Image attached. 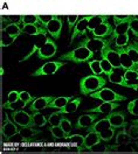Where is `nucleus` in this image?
Instances as JSON below:
<instances>
[{"mask_svg": "<svg viewBox=\"0 0 138 154\" xmlns=\"http://www.w3.org/2000/svg\"><path fill=\"white\" fill-rule=\"evenodd\" d=\"M63 117L61 113H58V112H54L48 117V124H50V126H58L60 125L61 123V119Z\"/></svg>", "mask_w": 138, "mask_h": 154, "instance_id": "41", "label": "nucleus"}, {"mask_svg": "<svg viewBox=\"0 0 138 154\" xmlns=\"http://www.w3.org/2000/svg\"><path fill=\"white\" fill-rule=\"evenodd\" d=\"M114 30H115V27L110 22H104L96 29L93 30V35H94V38H109L114 34Z\"/></svg>", "mask_w": 138, "mask_h": 154, "instance_id": "16", "label": "nucleus"}, {"mask_svg": "<svg viewBox=\"0 0 138 154\" xmlns=\"http://www.w3.org/2000/svg\"><path fill=\"white\" fill-rule=\"evenodd\" d=\"M119 70H122V69H115L108 76V78H109V82L122 87V84L124 82V74H121Z\"/></svg>", "mask_w": 138, "mask_h": 154, "instance_id": "29", "label": "nucleus"}, {"mask_svg": "<svg viewBox=\"0 0 138 154\" xmlns=\"http://www.w3.org/2000/svg\"><path fill=\"white\" fill-rule=\"evenodd\" d=\"M60 126H61V127L63 128L64 133H66L67 135H69V133H70V132H71V130H73V125H71L70 120H69L68 118H66V117H63V118L61 119Z\"/></svg>", "mask_w": 138, "mask_h": 154, "instance_id": "42", "label": "nucleus"}, {"mask_svg": "<svg viewBox=\"0 0 138 154\" xmlns=\"http://www.w3.org/2000/svg\"><path fill=\"white\" fill-rule=\"evenodd\" d=\"M128 132H129V134L131 135L132 139H137L138 138V125L137 124H132V125L129 127Z\"/></svg>", "mask_w": 138, "mask_h": 154, "instance_id": "52", "label": "nucleus"}, {"mask_svg": "<svg viewBox=\"0 0 138 154\" xmlns=\"http://www.w3.org/2000/svg\"><path fill=\"white\" fill-rule=\"evenodd\" d=\"M79 20H80L79 15H68V17H67L68 28H69V32H70V33L74 30L75 26H76V25H77V22H79Z\"/></svg>", "mask_w": 138, "mask_h": 154, "instance_id": "46", "label": "nucleus"}, {"mask_svg": "<svg viewBox=\"0 0 138 154\" xmlns=\"http://www.w3.org/2000/svg\"><path fill=\"white\" fill-rule=\"evenodd\" d=\"M49 132L50 134L53 135L55 139H66L67 138V134L64 133L63 128L60 125L58 126H50L49 127Z\"/></svg>", "mask_w": 138, "mask_h": 154, "instance_id": "31", "label": "nucleus"}, {"mask_svg": "<svg viewBox=\"0 0 138 154\" xmlns=\"http://www.w3.org/2000/svg\"><path fill=\"white\" fill-rule=\"evenodd\" d=\"M132 123H133V124H137V125H138V119H137V120H133Z\"/></svg>", "mask_w": 138, "mask_h": 154, "instance_id": "55", "label": "nucleus"}, {"mask_svg": "<svg viewBox=\"0 0 138 154\" xmlns=\"http://www.w3.org/2000/svg\"><path fill=\"white\" fill-rule=\"evenodd\" d=\"M99 54H101V58H105L115 69H122L121 57H119V53L117 51V49H112L110 46H108L104 49H102Z\"/></svg>", "mask_w": 138, "mask_h": 154, "instance_id": "8", "label": "nucleus"}, {"mask_svg": "<svg viewBox=\"0 0 138 154\" xmlns=\"http://www.w3.org/2000/svg\"><path fill=\"white\" fill-rule=\"evenodd\" d=\"M45 42H46V40H38V41H36V43H35V45L33 46V49L30 50V53H28V54H27V55H26L25 57L21 58V60H20V62L27 61V60H28V58H30V56H32V55L34 54V53H38V50H39V48L41 47V46H42V45H43V43H45Z\"/></svg>", "mask_w": 138, "mask_h": 154, "instance_id": "40", "label": "nucleus"}, {"mask_svg": "<svg viewBox=\"0 0 138 154\" xmlns=\"http://www.w3.org/2000/svg\"><path fill=\"white\" fill-rule=\"evenodd\" d=\"M129 38H130V35L128 34H123V35H119L118 38L115 40V46L117 48H123L125 46L129 45Z\"/></svg>", "mask_w": 138, "mask_h": 154, "instance_id": "37", "label": "nucleus"}, {"mask_svg": "<svg viewBox=\"0 0 138 154\" xmlns=\"http://www.w3.org/2000/svg\"><path fill=\"white\" fill-rule=\"evenodd\" d=\"M54 98H55L54 96H41L39 98H35L28 105V109L30 112H38L43 109H48L49 104L54 100Z\"/></svg>", "mask_w": 138, "mask_h": 154, "instance_id": "12", "label": "nucleus"}, {"mask_svg": "<svg viewBox=\"0 0 138 154\" xmlns=\"http://www.w3.org/2000/svg\"><path fill=\"white\" fill-rule=\"evenodd\" d=\"M125 128H127V127L119 128L118 133H116V144L117 145H123V144H129V143H131L132 138H131V135L129 134V132Z\"/></svg>", "mask_w": 138, "mask_h": 154, "instance_id": "28", "label": "nucleus"}, {"mask_svg": "<svg viewBox=\"0 0 138 154\" xmlns=\"http://www.w3.org/2000/svg\"><path fill=\"white\" fill-rule=\"evenodd\" d=\"M117 51L119 53V57H121V64L122 69L125 70H136L138 71V67L135 64V62L132 61V58L129 56L125 48H117Z\"/></svg>", "mask_w": 138, "mask_h": 154, "instance_id": "15", "label": "nucleus"}, {"mask_svg": "<svg viewBox=\"0 0 138 154\" xmlns=\"http://www.w3.org/2000/svg\"><path fill=\"white\" fill-rule=\"evenodd\" d=\"M135 90H136V91H137V94H138V85L136 88H135Z\"/></svg>", "mask_w": 138, "mask_h": 154, "instance_id": "56", "label": "nucleus"}, {"mask_svg": "<svg viewBox=\"0 0 138 154\" xmlns=\"http://www.w3.org/2000/svg\"><path fill=\"white\" fill-rule=\"evenodd\" d=\"M127 53L129 54V56L132 58V61L135 62V64L138 67V49L135 47V45L133 43H129L128 46H127Z\"/></svg>", "mask_w": 138, "mask_h": 154, "instance_id": "34", "label": "nucleus"}, {"mask_svg": "<svg viewBox=\"0 0 138 154\" xmlns=\"http://www.w3.org/2000/svg\"><path fill=\"white\" fill-rule=\"evenodd\" d=\"M138 85V71L136 70H125L124 71V82L122 87L124 88H135Z\"/></svg>", "mask_w": 138, "mask_h": 154, "instance_id": "17", "label": "nucleus"}, {"mask_svg": "<svg viewBox=\"0 0 138 154\" xmlns=\"http://www.w3.org/2000/svg\"><path fill=\"white\" fill-rule=\"evenodd\" d=\"M110 126H111L110 125V122H109L108 118L105 117V118H103V119H99V120L94 122V123L87 128V133H88V132H97V133H101L102 131H104L105 128H108Z\"/></svg>", "mask_w": 138, "mask_h": 154, "instance_id": "20", "label": "nucleus"}, {"mask_svg": "<svg viewBox=\"0 0 138 154\" xmlns=\"http://www.w3.org/2000/svg\"><path fill=\"white\" fill-rule=\"evenodd\" d=\"M88 66L90 68V70L93 71L94 75H102L103 74V70H102V67H101V62L99 60H93V61H89Z\"/></svg>", "mask_w": 138, "mask_h": 154, "instance_id": "33", "label": "nucleus"}, {"mask_svg": "<svg viewBox=\"0 0 138 154\" xmlns=\"http://www.w3.org/2000/svg\"><path fill=\"white\" fill-rule=\"evenodd\" d=\"M80 47H86L89 50L96 53V51H101L102 49L110 46L107 38H84L79 42Z\"/></svg>", "mask_w": 138, "mask_h": 154, "instance_id": "7", "label": "nucleus"}, {"mask_svg": "<svg viewBox=\"0 0 138 154\" xmlns=\"http://www.w3.org/2000/svg\"><path fill=\"white\" fill-rule=\"evenodd\" d=\"M130 30L138 38V17H136V15H135L133 20L130 22Z\"/></svg>", "mask_w": 138, "mask_h": 154, "instance_id": "48", "label": "nucleus"}, {"mask_svg": "<svg viewBox=\"0 0 138 154\" xmlns=\"http://www.w3.org/2000/svg\"><path fill=\"white\" fill-rule=\"evenodd\" d=\"M56 53H58V45H56L55 40L46 38V42L39 48L36 55L40 60H48V58L55 56Z\"/></svg>", "mask_w": 138, "mask_h": 154, "instance_id": "6", "label": "nucleus"}, {"mask_svg": "<svg viewBox=\"0 0 138 154\" xmlns=\"http://www.w3.org/2000/svg\"><path fill=\"white\" fill-rule=\"evenodd\" d=\"M7 143H28L26 139H25V137H22L20 132H18L15 135H13V137H11L10 139L7 140Z\"/></svg>", "mask_w": 138, "mask_h": 154, "instance_id": "49", "label": "nucleus"}, {"mask_svg": "<svg viewBox=\"0 0 138 154\" xmlns=\"http://www.w3.org/2000/svg\"><path fill=\"white\" fill-rule=\"evenodd\" d=\"M91 19V15H86V17H82L79 20L77 25L75 26V28L73 30V34H71V38H70V43L74 42V40L79 36H82L86 34V32L88 30L89 26V21Z\"/></svg>", "mask_w": 138, "mask_h": 154, "instance_id": "13", "label": "nucleus"}, {"mask_svg": "<svg viewBox=\"0 0 138 154\" xmlns=\"http://www.w3.org/2000/svg\"><path fill=\"white\" fill-rule=\"evenodd\" d=\"M81 102H82L81 97L74 98L73 100H70V102H69L67 105L63 106L62 109H60L59 111H56V112H58V113H61V115H68V113H73V112H75V111L79 109V106L81 105Z\"/></svg>", "mask_w": 138, "mask_h": 154, "instance_id": "22", "label": "nucleus"}, {"mask_svg": "<svg viewBox=\"0 0 138 154\" xmlns=\"http://www.w3.org/2000/svg\"><path fill=\"white\" fill-rule=\"evenodd\" d=\"M117 148V144L116 145H107V144H103L102 141L99 143L97 145L93 146L89 151L90 152H94V153H108L110 151H115Z\"/></svg>", "mask_w": 138, "mask_h": 154, "instance_id": "26", "label": "nucleus"}, {"mask_svg": "<svg viewBox=\"0 0 138 154\" xmlns=\"http://www.w3.org/2000/svg\"><path fill=\"white\" fill-rule=\"evenodd\" d=\"M74 98L73 96H61V97H55L54 100L49 104V107L52 109H62L63 106H66L70 100H73Z\"/></svg>", "mask_w": 138, "mask_h": 154, "instance_id": "25", "label": "nucleus"}, {"mask_svg": "<svg viewBox=\"0 0 138 154\" xmlns=\"http://www.w3.org/2000/svg\"><path fill=\"white\" fill-rule=\"evenodd\" d=\"M33 120H34L35 126H39V127H42L48 123V118H46L45 115H42L40 111L33 112Z\"/></svg>", "mask_w": 138, "mask_h": 154, "instance_id": "32", "label": "nucleus"}, {"mask_svg": "<svg viewBox=\"0 0 138 154\" xmlns=\"http://www.w3.org/2000/svg\"><path fill=\"white\" fill-rule=\"evenodd\" d=\"M38 17H39V20H40V22H41V25H42L43 27H46L56 15H38Z\"/></svg>", "mask_w": 138, "mask_h": 154, "instance_id": "51", "label": "nucleus"}, {"mask_svg": "<svg viewBox=\"0 0 138 154\" xmlns=\"http://www.w3.org/2000/svg\"><path fill=\"white\" fill-rule=\"evenodd\" d=\"M99 62H101V67H102V70H103V74H104V75L109 76V75L115 70V68L112 67L111 63L108 62L105 58H101Z\"/></svg>", "mask_w": 138, "mask_h": 154, "instance_id": "38", "label": "nucleus"}, {"mask_svg": "<svg viewBox=\"0 0 138 154\" xmlns=\"http://www.w3.org/2000/svg\"><path fill=\"white\" fill-rule=\"evenodd\" d=\"M94 57V51L89 50L86 47H76L70 51L60 56V61L63 62H73L75 64H82L84 62H89L90 58Z\"/></svg>", "mask_w": 138, "mask_h": 154, "instance_id": "2", "label": "nucleus"}, {"mask_svg": "<svg viewBox=\"0 0 138 154\" xmlns=\"http://www.w3.org/2000/svg\"><path fill=\"white\" fill-rule=\"evenodd\" d=\"M25 104L21 102V100H18V102H15V103H10V102H6V103H4V105L2 107L4 109H6V110H12V111H15V110H20L21 107H25Z\"/></svg>", "mask_w": 138, "mask_h": 154, "instance_id": "39", "label": "nucleus"}, {"mask_svg": "<svg viewBox=\"0 0 138 154\" xmlns=\"http://www.w3.org/2000/svg\"><path fill=\"white\" fill-rule=\"evenodd\" d=\"M97 120V115H82L81 117H79L77 123H76V128H88L89 126L91 125L94 122Z\"/></svg>", "mask_w": 138, "mask_h": 154, "instance_id": "21", "label": "nucleus"}, {"mask_svg": "<svg viewBox=\"0 0 138 154\" xmlns=\"http://www.w3.org/2000/svg\"><path fill=\"white\" fill-rule=\"evenodd\" d=\"M135 18V15H128V17H117V15H114L112 19L115 25H118V23H123V22H129V21H132Z\"/></svg>", "mask_w": 138, "mask_h": 154, "instance_id": "47", "label": "nucleus"}, {"mask_svg": "<svg viewBox=\"0 0 138 154\" xmlns=\"http://www.w3.org/2000/svg\"><path fill=\"white\" fill-rule=\"evenodd\" d=\"M11 118L20 127H35L34 120H33V115H30L28 112H26L24 110L12 111Z\"/></svg>", "mask_w": 138, "mask_h": 154, "instance_id": "5", "label": "nucleus"}, {"mask_svg": "<svg viewBox=\"0 0 138 154\" xmlns=\"http://www.w3.org/2000/svg\"><path fill=\"white\" fill-rule=\"evenodd\" d=\"M4 74H5V70H4V68H0V75L2 76Z\"/></svg>", "mask_w": 138, "mask_h": 154, "instance_id": "54", "label": "nucleus"}, {"mask_svg": "<svg viewBox=\"0 0 138 154\" xmlns=\"http://www.w3.org/2000/svg\"><path fill=\"white\" fill-rule=\"evenodd\" d=\"M101 141H102V139L99 137V133H97V132H88V134L84 137V143L82 144L81 148H82V151L83 149H90L93 146L97 145Z\"/></svg>", "mask_w": 138, "mask_h": 154, "instance_id": "18", "label": "nucleus"}, {"mask_svg": "<svg viewBox=\"0 0 138 154\" xmlns=\"http://www.w3.org/2000/svg\"><path fill=\"white\" fill-rule=\"evenodd\" d=\"M22 32L32 36H40V35L46 36L48 33L45 27H39L38 25H22Z\"/></svg>", "mask_w": 138, "mask_h": 154, "instance_id": "19", "label": "nucleus"}, {"mask_svg": "<svg viewBox=\"0 0 138 154\" xmlns=\"http://www.w3.org/2000/svg\"><path fill=\"white\" fill-rule=\"evenodd\" d=\"M20 25L21 23H14V22H11L8 25H6L5 27H2L1 28V32H4V33H7V34H10L12 36H14V38H19L20 35L24 33L22 32V27H20Z\"/></svg>", "mask_w": 138, "mask_h": 154, "instance_id": "24", "label": "nucleus"}, {"mask_svg": "<svg viewBox=\"0 0 138 154\" xmlns=\"http://www.w3.org/2000/svg\"><path fill=\"white\" fill-rule=\"evenodd\" d=\"M19 132L21 133L22 137H25V139L28 143H30L34 139V137H36V135H39L41 133L40 130H36L34 127H21L19 130Z\"/></svg>", "mask_w": 138, "mask_h": 154, "instance_id": "27", "label": "nucleus"}, {"mask_svg": "<svg viewBox=\"0 0 138 154\" xmlns=\"http://www.w3.org/2000/svg\"><path fill=\"white\" fill-rule=\"evenodd\" d=\"M18 132H19L18 125L12 120L11 116L6 115L5 119H4V123L1 125V135H2V138H5L6 140H8L11 137L15 135Z\"/></svg>", "mask_w": 138, "mask_h": 154, "instance_id": "10", "label": "nucleus"}, {"mask_svg": "<svg viewBox=\"0 0 138 154\" xmlns=\"http://www.w3.org/2000/svg\"><path fill=\"white\" fill-rule=\"evenodd\" d=\"M107 118L110 122L111 127L119 130L128 126V123L125 122V112L124 111H112L107 115Z\"/></svg>", "mask_w": 138, "mask_h": 154, "instance_id": "9", "label": "nucleus"}, {"mask_svg": "<svg viewBox=\"0 0 138 154\" xmlns=\"http://www.w3.org/2000/svg\"><path fill=\"white\" fill-rule=\"evenodd\" d=\"M119 105H121L119 102H103L99 106L89 109L86 112L87 113H103V115H108L110 112L115 111L116 109H118Z\"/></svg>", "mask_w": 138, "mask_h": 154, "instance_id": "14", "label": "nucleus"}, {"mask_svg": "<svg viewBox=\"0 0 138 154\" xmlns=\"http://www.w3.org/2000/svg\"><path fill=\"white\" fill-rule=\"evenodd\" d=\"M20 99V92L17 90H13L8 94V98H7V102L10 103H15Z\"/></svg>", "mask_w": 138, "mask_h": 154, "instance_id": "50", "label": "nucleus"}, {"mask_svg": "<svg viewBox=\"0 0 138 154\" xmlns=\"http://www.w3.org/2000/svg\"><path fill=\"white\" fill-rule=\"evenodd\" d=\"M45 28L47 29L48 34L53 38V40H59L61 36L62 28H63V20L56 15Z\"/></svg>", "mask_w": 138, "mask_h": 154, "instance_id": "11", "label": "nucleus"}, {"mask_svg": "<svg viewBox=\"0 0 138 154\" xmlns=\"http://www.w3.org/2000/svg\"><path fill=\"white\" fill-rule=\"evenodd\" d=\"M115 133H116V128H114V127L110 126V127H108V128H105L104 131H102V132L99 133V137H101L102 141L109 143V141L112 140V138H114Z\"/></svg>", "mask_w": 138, "mask_h": 154, "instance_id": "30", "label": "nucleus"}, {"mask_svg": "<svg viewBox=\"0 0 138 154\" xmlns=\"http://www.w3.org/2000/svg\"><path fill=\"white\" fill-rule=\"evenodd\" d=\"M110 17L109 15H91V19L89 21L88 32L93 33L94 29H96L99 26H101L104 22H109Z\"/></svg>", "mask_w": 138, "mask_h": 154, "instance_id": "23", "label": "nucleus"}, {"mask_svg": "<svg viewBox=\"0 0 138 154\" xmlns=\"http://www.w3.org/2000/svg\"><path fill=\"white\" fill-rule=\"evenodd\" d=\"M132 43H133V45H135V47H136V48L138 49V41H137V40H135V41H133Z\"/></svg>", "mask_w": 138, "mask_h": 154, "instance_id": "53", "label": "nucleus"}, {"mask_svg": "<svg viewBox=\"0 0 138 154\" xmlns=\"http://www.w3.org/2000/svg\"><path fill=\"white\" fill-rule=\"evenodd\" d=\"M22 25H39L41 23L38 15H21Z\"/></svg>", "mask_w": 138, "mask_h": 154, "instance_id": "35", "label": "nucleus"}, {"mask_svg": "<svg viewBox=\"0 0 138 154\" xmlns=\"http://www.w3.org/2000/svg\"><path fill=\"white\" fill-rule=\"evenodd\" d=\"M15 40H17V38L12 36L7 33L1 32V47H8L15 42Z\"/></svg>", "mask_w": 138, "mask_h": 154, "instance_id": "36", "label": "nucleus"}, {"mask_svg": "<svg viewBox=\"0 0 138 154\" xmlns=\"http://www.w3.org/2000/svg\"><path fill=\"white\" fill-rule=\"evenodd\" d=\"M107 79L99 75H89L80 81V91L82 96H90L105 87Z\"/></svg>", "mask_w": 138, "mask_h": 154, "instance_id": "1", "label": "nucleus"}, {"mask_svg": "<svg viewBox=\"0 0 138 154\" xmlns=\"http://www.w3.org/2000/svg\"><path fill=\"white\" fill-rule=\"evenodd\" d=\"M67 62L63 61H53V62H47L43 66H41L40 68H38L32 76L34 77H40V76H48V75H54L55 72H58L62 67L66 66Z\"/></svg>", "mask_w": 138, "mask_h": 154, "instance_id": "4", "label": "nucleus"}, {"mask_svg": "<svg viewBox=\"0 0 138 154\" xmlns=\"http://www.w3.org/2000/svg\"><path fill=\"white\" fill-rule=\"evenodd\" d=\"M90 97L94 98V99H99L102 102H119L121 103V102L127 100L125 96L119 95L118 92H116V91H114V90L105 87L99 90V91H96V92H94V94H91Z\"/></svg>", "mask_w": 138, "mask_h": 154, "instance_id": "3", "label": "nucleus"}, {"mask_svg": "<svg viewBox=\"0 0 138 154\" xmlns=\"http://www.w3.org/2000/svg\"><path fill=\"white\" fill-rule=\"evenodd\" d=\"M66 139H68L70 140L73 144H75L76 146H82V144L84 143V137L81 134H71V135H67V138Z\"/></svg>", "mask_w": 138, "mask_h": 154, "instance_id": "43", "label": "nucleus"}, {"mask_svg": "<svg viewBox=\"0 0 138 154\" xmlns=\"http://www.w3.org/2000/svg\"><path fill=\"white\" fill-rule=\"evenodd\" d=\"M34 99H35V98L32 96L30 92H27V91H20V100H21L26 106L28 105V104H30Z\"/></svg>", "mask_w": 138, "mask_h": 154, "instance_id": "44", "label": "nucleus"}, {"mask_svg": "<svg viewBox=\"0 0 138 154\" xmlns=\"http://www.w3.org/2000/svg\"><path fill=\"white\" fill-rule=\"evenodd\" d=\"M128 112L130 115L138 117V98L128 103Z\"/></svg>", "mask_w": 138, "mask_h": 154, "instance_id": "45", "label": "nucleus"}]
</instances>
